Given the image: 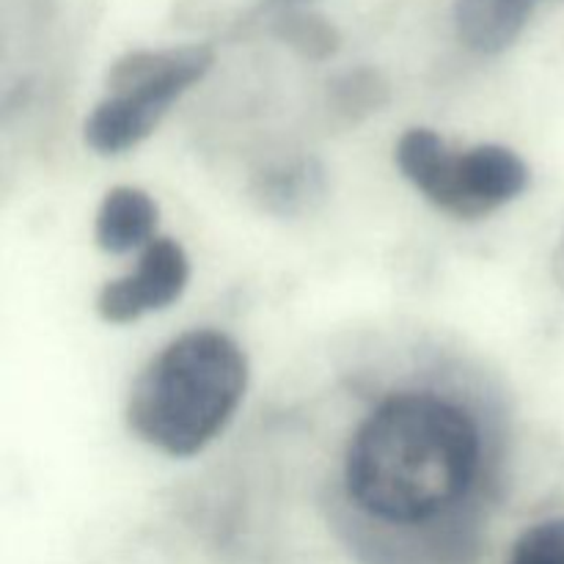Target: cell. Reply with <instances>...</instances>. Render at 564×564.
Segmentation results:
<instances>
[{"label":"cell","instance_id":"cell-3","mask_svg":"<svg viewBox=\"0 0 564 564\" xmlns=\"http://www.w3.org/2000/svg\"><path fill=\"white\" fill-rule=\"evenodd\" d=\"M215 64L209 44L165 50H132L108 69V97L91 110L83 127L88 149L121 154L147 141L171 105L204 80Z\"/></svg>","mask_w":564,"mask_h":564},{"label":"cell","instance_id":"cell-4","mask_svg":"<svg viewBox=\"0 0 564 564\" xmlns=\"http://www.w3.org/2000/svg\"><path fill=\"white\" fill-rule=\"evenodd\" d=\"M397 169L441 213L477 220L516 202L529 187V165L501 143L455 149L438 132L413 127L394 147Z\"/></svg>","mask_w":564,"mask_h":564},{"label":"cell","instance_id":"cell-8","mask_svg":"<svg viewBox=\"0 0 564 564\" xmlns=\"http://www.w3.org/2000/svg\"><path fill=\"white\" fill-rule=\"evenodd\" d=\"M325 196V171L317 160H297L259 176L257 198L275 215H297Z\"/></svg>","mask_w":564,"mask_h":564},{"label":"cell","instance_id":"cell-9","mask_svg":"<svg viewBox=\"0 0 564 564\" xmlns=\"http://www.w3.org/2000/svg\"><path fill=\"white\" fill-rule=\"evenodd\" d=\"M270 33L308 61H328L339 53L341 36L330 20L317 11H284L268 20Z\"/></svg>","mask_w":564,"mask_h":564},{"label":"cell","instance_id":"cell-11","mask_svg":"<svg viewBox=\"0 0 564 564\" xmlns=\"http://www.w3.org/2000/svg\"><path fill=\"white\" fill-rule=\"evenodd\" d=\"M507 564H564V518H549L529 527L512 543Z\"/></svg>","mask_w":564,"mask_h":564},{"label":"cell","instance_id":"cell-5","mask_svg":"<svg viewBox=\"0 0 564 564\" xmlns=\"http://www.w3.org/2000/svg\"><path fill=\"white\" fill-rule=\"evenodd\" d=\"M191 281V257L171 237H154L143 248L138 268L124 279H113L97 292L99 317L110 325H127L149 312H163L182 297Z\"/></svg>","mask_w":564,"mask_h":564},{"label":"cell","instance_id":"cell-2","mask_svg":"<svg viewBox=\"0 0 564 564\" xmlns=\"http://www.w3.org/2000/svg\"><path fill=\"white\" fill-rule=\"evenodd\" d=\"M246 389L242 347L224 330H187L141 369L127 397V424L152 449L193 457L224 433Z\"/></svg>","mask_w":564,"mask_h":564},{"label":"cell","instance_id":"cell-7","mask_svg":"<svg viewBox=\"0 0 564 564\" xmlns=\"http://www.w3.org/2000/svg\"><path fill=\"white\" fill-rule=\"evenodd\" d=\"M540 3L543 0H455L457 36L474 53H505Z\"/></svg>","mask_w":564,"mask_h":564},{"label":"cell","instance_id":"cell-10","mask_svg":"<svg viewBox=\"0 0 564 564\" xmlns=\"http://www.w3.org/2000/svg\"><path fill=\"white\" fill-rule=\"evenodd\" d=\"M389 102V83L378 69H350L330 83V108L347 121H361Z\"/></svg>","mask_w":564,"mask_h":564},{"label":"cell","instance_id":"cell-6","mask_svg":"<svg viewBox=\"0 0 564 564\" xmlns=\"http://www.w3.org/2000/svg\"><path fill=\"white\" fill-rule=\"evenodd\" d=\"M160 209L147 191L132 185L110 187L94 218V242L105 253H130L154 240Z\"/></svg>","mask_w":564,"mask_h":564},{"label":"cell","instance_id":"cell-12","mask_svg":"<svg viewBox=\"0 0 564 564\" xmlns=\"http://www.w3.org/2000/svg\"><path fill=\"white\" fill-rule=\"evenodd\" d=\"M308 3L314 0H259L251 11V20L248 22H257V20H273L275 14H284V11H297V9H306Z\"/></svg>","mask_w":564,"mask_h":564},{"label":"cell","instance_id":"cell-13","mask_svg":"<svg viewBox=\"0 0 564 564\" xmlns=\"http://www.w3.org/2000/svg\"><path fill=\"white\" fill-rule=\"evenodd\" d=\"M556 275H560V281H562V286H564V240H562V246H560V253H556Z\"/></svg>","mask_w":564,"mask_h":564},{"label":"cell","instance_id":"cell-1","mask_svg":"<svg viewBox=\"0 0 564 564\" xmlns=\"http://www.w3.org/2000/svg\"><path fill=\"white\" fill-rule=\"evenodd\" d=\"M482 471V430L452 397L408 389L386 397L345 452V496L389 529L433 527L471 496Z\"/></svg>","mask_w":564,"mask_h":564}]
</instances>
